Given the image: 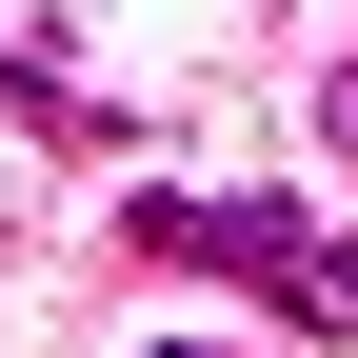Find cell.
<instances>
[{
    "label": "cell",
    "instance_id": "3",
    "mask_svg": "<svg viewBox=\"0 0 358 358\" xmlns=\"http://www.w3.org/2000/svg\"><path fill=\"white\" fill-rule=\"evenodd\" d=\"M338 140H358V80H338Z\"/></svg>",
    "mask_w": 358,
    "mask_h": 358
},
{
    "label": "cell",
    "instance_id": "1",
    "mask_svg": "<svg viewBox=\"0 0 358 358\" xmlns=\"http://www.w3.org/2000/svg\"><path fill=\"white\" fill-rule=\"evenodd\" d=\"M120 239H140V259H179V279H259V239H279V199H179V179H159V199L120 219Z\"/></svg>",
    "mask_w": 358,
    "mask_h": 358
},
{
    "label": "cell",
    "instance_id": "2",
    "mask_svg": "<svg viewBox=\"0 0 358 358\" xmlns=\"http://www.w3.org/2000/svg\"><path fill=\"white\" fill-rule=\"evenodd\" d=\"M259 299H279L299 338H358V239H319V219H279V239H259Z\"/></svg>",
    "mask_w": 358,
    "mask_h": 358
},
{
    "label": "cell",
    "instance_id": "4",
    "mask_svg": "<svg viewBox=\"0 0 358 358\" xmlns=\"http://www.w3.org/2000/svg\"><path fill=\"white\" fill-rule=\"evenodd\" d=\"M159 358H219V338H159Z\"/></svg>",
    "mask_w": 358,
    "mask_h": 358
}]
</instances>
